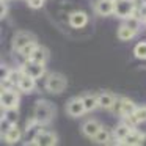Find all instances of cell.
I'll list each match as a JSON object with an SVG mask.
<instances>
[{
    "instance_id": "f1b7e54d",
    "label": "cell",
    "mask_w": 146,
    "mask_h": 146,
    "mask_svg": "<svg viewBox=\"0 0 146 146\" xmlns=\"http://www.w3.org/2000/svg\"><path fill=\"white\" fill-rule=\"evenodd\" d=\"M141 145H146V135H143V140H141Z\"/></svg>"
},
{
    "instance_id": "d6986e66",
    "label": "cell",
    "mask_w": 146,
    "mask_h": 146,
    "mask_svg": "<svg viewBox=\"0 0 146 146\" xmlns=\"http://www.w3.org/2000/svg\"><path fill=\"white\" fill-rule=\"evenodd\" d=\"M32 60H35V61H38V63H42L44 64L46 63V60H47V54H46V50L42 47H36L35 49V52L32 54Z\"/></svg>"
},
{
    "instance_id": "8992f818",
    "label": "cell",
    "mask_w": 146,
    "mask_h": 146,
    "mask_svg": "<svg viewBox=\"0 0 146 146\" xmlns=\"http://www.w3.org/2000/svg\"><path fill=\"white\" fill-rule=\"evenodd\" d=\"M33 145L38 146H52L57 145V137L50 132H39L38 135L33 138Z\"/></svg>"
},
{
    "instance_id": "7a4b0ae2",
    "label": "cell",
    "mask_w": 146,
    "mask_h": 146,
    "mask_svg": "<svg viewBox=\"0 0 146 146\" xmlns=\"http://www.w3.org/2000/svg\"><path fill=\"white\" fill-rule=\"evenodd\" d=\"M66 79H64L63 76H60V74H52L50 77L47 79V82H46V88H47V91L54 93V94H60V93L64 91V88H66Z\"/></svg>"
},
{
    "instance_id": "5b68a950",
    "label": "cell",
    "mask_w": 146,
    "mask_h": 146,
    "mask_svg": "<svg viewBox=\"0 0 146 146\" xmlns=\"http://www.w3.org/2000/svg\"><path fill=\"white\" fill-rule=\"evenodd\" d=\"M68 113L71 115V116L77 118V116H82L83 113H85V104H83L82 99H72V101L68 102V107H66Z\"/></svg>"
},
{
    "instance_id": "8fae6325",
    "label": "cell",
    "mask_w": 146,
    "mask_h": 146,
    "mask_svg": "<svg viewBox=\"0 0 146 146\" xmlns=\"http://www.w3.org/2000/svg\"><path fill=\"white\" fill-rule=\"evenodd\" d=\"M82 130H83V133H85L86 137L94 138V135L101 130V124H99L98 121H94V119H90V121H86V123L83 124Z\"/></svg>"
},
{
    "instance_id": "52a82bcc",
    "label": "cell",
    "mask_w": 146,
    "mask_h": 146,
    "mask_svg": "<svg viewBox=\"0 0 146 146\" xmlns=\"http://www.w3.org/2000/svg\"><path fill=\"white\" fill-rule=\"evenodd\" d=\"M135 108H137L135 104H133L130 99H126V98H124V99H121V101L118 102L116 111H118V113H119L123 118H127V116H130V115L135 111Z\"/></svg>"
},
{
    "instance_id": "4fadbf2b",
    "label": "cell",
    "mask_w": 146,
    "mask_h": 146,
    "mask_svg": "<svg viewBox=\"0 0 146 146\" xmlns=\"http://www.w3.org/2000/svg\"><path fill=\"white\" fill-rule=\"evenodd\" d=\"M98 104H99V107H102V108H111L116 102H115L113 94H110V93H102V94L98 96Z\"/></svg>"
},
{
    "instance_id": "ffe728a7",
    "label": "cell",
    "mask_w": 146,
    "mask_h": 146,
    "mask_svg": "<svg viewBox=\"0 0 146 146\" xmlns=\"http://www.w3.org/2000/svg\"><path fill=\"white\" fill-rule=\"evenodd\" d=\"M129 132H130V127L127 126V124H121V126L116 127V130H115V135H116L118 140H124Z\"/></svg>"
},
{
    "instance_id": "cb8c5ba5",
    "label": "cell",
    "mask_w": 146,
    "mask_h": 146,
    "mask_svg": "<svg viewBox=\"0 0 146 146\" xmlns=\"http://www.w3.org/2000/svg\"><path fill=\"white\" fill-rule=\"evenodd\" d=\"M133 115H135V118L138 119V123L146 121V107H138V108H135Z\"/></svg>"
},
{
    "instance_id": "9c48e42d",
    "label": "cell",
    "mask_w": 146,
    "mask_h": 146,
    "mask_svg": "<svg viewBox=\"0 0 146 146\" xmlns=\"http://www.w3.org/2000/svg\"><path fill=\"white\" fill-rule=\"evenodd\" d=\"M30 42H35L33 41V36L30 35V33H27V32H21V33H17V35L14 36L13 46H14L16 50H21V49H24L27 44H30Z\"/></svg>"
},
{
    "instance_id": "e0dca14e",
    "label": "cell",
    "mask_w": 146,
    "mask_h": 146,
    "mask_svg": "<svg viewBox=\"0 0 146 146\" xmlns=\"http://www.w3.org/2000/svg\"><path fill=\"white\" fill-rule=\"evenodd\" d=\"M141 140H143V135L138 132H129L127 137L123 140L124 145H141Z\"/></svg>"
},
{
    "instance_id": "603a6c76",
    "label": "cell",
    "mask_w": 146,
    "mask_h": 146,
    "mask_svg": "<svg viewBox=\"0 0 146 146\" xmlns=\"http://www.w3.org/2000/svg\"><path fill=\"white\" fill-rule=\"evenodd\" d=\"M126 25L127 27H130L132 30H138V25H140V17H137V16H130V17H127V21H126Z\"/></svg>"
},
{
    "instance_id": "4316f807",
    "label": "cell",
    "mask_w": 146,
    "mask_h": 146,
    "mask_svg": "<svg viewBox=\"0 0 146 146\" xmlns=\"http://www.w3.org/2000/svg\"><path fill=\"white\" fill-rule=\"evenodd\" d=\"M42 3H44V0H29V5L32 8H39L42 7Z\"/></svg>"
},
{
    "instance_id": "f546056e",
    "label": "cell",
    "mask_w": 146,
    "mask_h": 146,
    "mask_svg": "<svg viewBox=\"0 0 146 146\" xmlns=\"http://www.w3.org/2000/svg\"><path fill=\"white\" fill-rule=\"evenodd\" d=\"M113 2H116V0H113Z\"/></svg>"
},
{
    "instance_id": "44dd1931",
    "label": "cell",
    "mask_w": 146,
    "mask_h": 146,
    "mask_svg": "<svg viewBox=\"0 0 146 146\" xmlns=\"http://www.w3.org/2000/svg\"><path fill=\"white\" fill-rule=\"evenodd\" d=\"M108 138H110V133H108V130L102 129V127H101V130H99V132L94 135V141H98V143H107Z\"/></svg>"
},
{
    "instance_id": "484cf974",
    "label": "cell",
    "mask_w": 146,
    "mask_h": 146,
    "mask_svg": "<svg viewBox=\"0 0 146 146\" xmlns=\"http://www.w3.org/2000/svg\"><path fill=\"white\" fill-rule=\"evenodd\" d=\"M21 77H22V76L19 74V71H13V72L8 76V80H10V82H13V83H19Z\"/></svg>"
},
{
    "instance_id": "7402d4cb",
    "label": "cell",
    "mask_w": 146,
    "mask_h": 146,
    "mask_svg": "<svg viewBox=\"0 0 146 146\" xmlns=\"http://www.w3.org/2000/svg\"><path fill=\"white\" fill-rule=\"evenodd\" d=\"M137 58H146V42H138L133 50Z\"/></svg>"
},
{
    "instance_id": "1f68e13d",
    "label": "cell",
    "mask_w": 146,
    "mask_h": 146,
    "mask_svg": "<svg viewBox=\"0 0 146 146\" xmlns=\"http://www.w3.org/2000/svg\"><path fill=\"white\" fill-rule=\"evenodd\" d=\"M132 2H133V0H132Z\"/></svg>"
},
{
    "instance_id": "ba28073f",
    "label": "cell",
    "mask_w": 146,
    "mask_h": 146,
    "mask_svg": "<svg viewBox=\"0 0 146 146\" xmlns=\"http://www.w3.org/2000/svg\"><path fill=\"white\" fill-rule=\"evenodd\" d=\"M17 104H19V98H17L16 93L13 91H2V105H3L7 110H11V108H16Z\"/></svg>"
},
{
    "instance_id": "277c9868",
    "label": "cell",
    "mask_w": 146,
    "mask_h": 146,
    "mask_svg": "<svg viewBox=\"0 0 146 146\" xmlns=\"http://www.w3.org/2000/svg\"><path fill=\"white\" fill-rule=\"evenodd\" d=\"M22 71H24V74H27V76H32L33 79H39V77L44 74V66H42V63H38V61H35V60L30 58L29 61H25Z\"/></svg>"
},
{
    "instance_id": "ac0fdd59",
    "label": "cell",
    "mask_w": 146,
    "mask_h": 146,
    "mask_svg": "<svg viewBox=\"0 0 146 146\" xmlns=\"http://www.w3.org/2000/svg\"><path fill=\"white\" fill-rule=\"evenodd\" d=\"M82 101H83V104H85V110H86V111L94 110V108L99 105V104H98V98H94V96H91V94L82 98Z\"/></svg>"
},
{
    "instance_id": "5bb4252c",
    "label": "cell",
    "mask_w": 146,
    "mask_h": 146,
    "mask_svg": "<svg viewBox=\"0 0 146 146\" xmlns=\"http://www.w3.org/2000/svg\"><path fill=\"white\" fill-rule=\"evenodd\" d=\"M19 88L22 90V91H25V93H30L33 88H35V79H33L32 76H27V74H24L22 77H21V80H19Z\"/></svg>"
},
{
    "instance_id": "3957f363",
    "label": "cell",
    "mask_w": 146,
    "mask_h": 146,
    "mask_svg": "<svg viewBox=\"0 0 146 146\" xmlns=\"http://www.w3.org/2000/svg\"><path fill=\"white\" fill-rule=\"evenodd\" d=\"M135 11V7H133V2L132 0H116L115 2V14L119 17H130Z\"/></svg>"
},
{
    "instance_id": "4dcf8cb0",
    "label": "cell",
    "mask_w": 146,
    "mask_h": 146,
    "mask_svg": "<svg viewBox=\"0 0 146 146\" xmlns=\"http://www.w3.org/2000/svg\"><path fill=\"white\" fill-rule=\"evenodd\" d=\"M3 2H5V0H3Z\"/></svg>"
},
{
    "instance_id": "d4e9b609",
    "label": "cell",
    "mask_w": 146,
    "mask_h": 146,
    "mask_svg": "<svg viewBox=\"0 0 146 146\" xmlns=\"http://www.w3.org/2000/svg\"><path fill=\"white\" fill-rule=\"evenodd\" d=\"M35 49H36V46H35V42H30V44H27L24 49H21V54L24 55V57H32V54L35 52Z\"/></svg>"
},
{
    "instance_id": "83f0119b",
    "label": "cell",
    "mask_w": 146,
    "mask_h": 146,
    "mask_svg": "<svg viewBox=\"0 0 146 146\" xmlns=\"http://www.w3.org/2000/svg\"><path fill=\"white\" fill-rule=\"evenodd\" d=\"M5 13H7V10H5V3H2V17H5Z\"/></svg>"
},
{
    "instance_id": "9a60e30c",
    "label": "cell",
    "mask_w": 146,
    "mask_h": 146,
    "mask_svg": "<svg viewBox=\"0 0 146 146\" xmlns=\"http://www.w3.org/2000/svg\"><path fill=\"white\" fill-rule=\"evenodd\" d=\"M3 137H5V140H7L8 143H16V141H19V138H21V130H19V127H17L16 124H13V126H11L10 129H8L7 132L3 133Z\"/></svg>"
},
{
    "instance_id": "30bf717a",
    "label": "cell",
    "mask_w": 146,
    "mask_h": 146,
    "mask_svg": "<svg viewBox=\"0 0 146 146\" xmlns=\"http://www.w3.org/2000/svg\"><path fill=\"white\" fill-rule=\"evenodd\" d=\"M96 11L101 16H108V14L115 13V2L113 0H99L96 3Z\"/></svg>"
},
{
    "instance_id": "7c38bea8",
    "label": "cell",
    "mask_w": 146,
    "mask_h": 146,
    "mask_svg": "<svg viewBox=\"0 0 146 146\" xmlns=\"http://www.w3.org/2000/svg\"><path fill=\"white\" fill-rule=\"evenodd\" d=\"M86 21H88V17H86V14L83 13V11L72 13L71 17H69V24L74 27V29H80V27H83L86 24Z\"/></svg>"
},
{
    "instance_id": "6da1fadb",
    "label": "cell",
    "mask_w": 146,
    "mask_h": 146,
    "mask_svg": "<svg viewBox=\"0 0 146 146\" xmlns=\"http://www.w3.org/2000/svg\"><path fill=\"white\" fill-rule=\"evenodd\" d=\"M54 105L50 104V102L47 101H39L38 104H36L35 107V111H33V119L36 121V123L39 124H46L49 123V121L52 119V116H54Z\"/></svg>"
},
{
    "instance_id": "2e32d148",
    "label": "cell",
    "mask_w": 146,
    "mask_h": 146,
    "mask_svg": "<svg viewBox=\"0 0 146 146\" xmlns=\"http://www.w3.org/2000/svg\"><path fill=\"white\" fill-rule=\"evenodd\" d=\"M133 36H135V30H132L130 27H127L126 24L121 25L119 30H118V38H119L121 41H129V39H132Z\"/></svg>"
}]
</instances>
